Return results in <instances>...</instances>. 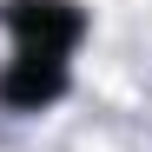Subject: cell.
Instances as JSON below:
<instances>
[{"mask_svg": "<svg viewBox=\"0 0 152 152\" xmlns=\"http://www.w3.org/2000/svg\"><path fill=\"white\" fill-rule=\"evenodd\" d=\"M13 66H7V99L13 106H40L53 99L66 53L80 40V13L66 0H13Z\"/></svg>", "mask_w": 152, "mask_h": 152, "instance_id": "obj_1", "label": "cell"}]
</instances>
